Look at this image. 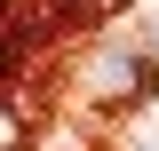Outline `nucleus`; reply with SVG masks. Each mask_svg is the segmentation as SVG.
Masks as SVG:
<instances>
[{
	"label": "nucleus",
	"instance_id": "obj_1",
	"mask_svg": "<svg viewBox=\"0 0 159 151\" xmlns=\"http://www.w3.org/2000/svg\"><path fill=\"white\" fill-rule=\"evenodd\" d=\"M88 88H96L103 103H143V88H151V56L127 48V40H111V48H96V64H88Z\"/></svg>",
	"mask_w": 159,
	"mask_h": 151
},
{
	"label": "nucleus",
	"instance_id": "obj_2",
	"mask_svg": "<svg viewBox=\"0 0 159 151\" xmlns=\"http://www.w3.org/2000/svg\"><path fill=\"white\" fill-rule=\"evenodd\" d=\"M151 56H159V48H151Z\"/></svg>",
	"mask_w": 159,
	"mask_h": 151
}]
</instances>
